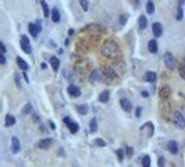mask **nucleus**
I'll return each instance as SVG.
<instances>
[{"label": "nucleus", "mask_w": 185, "mask_h": 167, "mask_svg": "<svg viewBox=\"0 0 185 167\" xmlns=\"http://www.w3.org/2000/svg\"><path fill=\"white\" fill-rule=\"evenodd\" d=\"M118 50H120L118 45H117L114 40H110V39L106 40L105 43L102 45V47H100V52L106 57H116L117 54H118Z\"/></svg>", "instance_id": "f257e3e1"}, {"label": "nucleus", "mask_w": 185, "mask_h": 167, "mask_svg": "<svg viewBox=\"0 0 185 167\" xmlns=\"http://www.w3.org/2000/svg\"><path fill=\"white\" fill-rule=\"evenodd\" d=\"M171 121H173L174 127L178 128V130H182L185 127V118L181 111H174L173 116H171Z\"/></svg>", "instance_id": "f03ea898"}, {"label": "nucleus", "mask_w": 185, "mask_h": 167, "mask_svg": "<svg viewBox=\"0 0 185 167\" xmlns=\"http://www.w3.org/2000/svg\"><path fill=\"white\" fill-rule=\"evenodd\" d=\"M163 62L166 64V67H167L168 70H174L175 67H177V62H175V57L173 56L171 53H164L163 56Z\"/></svg>", "instance_id": "7ed1b4c3"}, {"label": "nucleus", "mask_w": 185, "mask_h": 167, "mask_svg": "<svg viewBox=\"0 0 185 167\" xmlns=\"http://www.w3.org/2000/svg\"><path fill=\"white\" fill-rule=\"evenodd\" d=\"M103 71L105 73H102V74H105L107 81H114V79H117V77H118V74H117L112 67H107V66L103 67Z\"/></svg>", "instance_id": "20e7f679"}, {"label": "nucleus", "mask_w": 185, "mask_h": 167, "mask_svg": "<svg viewBox=\"0 0 185 167\" xmlns=\"http://www.w3.org/2000/svg\"><path fill=\"white\" fill-rule=\"evenodd\" d=\"M141 132L145 134L148 138H150L152 135H153V132H155V125L152 124V123H145L141 127Z\"/></svg>", "instance_id": "39448f33"}, {"label": "nucleus", "mask_w": 185, "mask_h": 167, "mask_svg": "<svg viewBox=\"0 0 185 167\" xmlns=\"http://www.w3.org/2000/svg\"><path fill=\"white\" fill-rule=\"evenodd\" d=\"M19 45H21V49L24 50L25 53H31V43H29V39H28L27 35H22L21 36Z\"/></svg>", "instance_id": "423d86ee"}, {"label": "nucleus", "mask_w": 185, "mask_h": 167, "mask_svg": "<svg viewBox=\"0 0 185 167\" xmlns=\"http://www.w3.org/2000/svg\"><path fill=\"white\" fill-rule=\"evenodd\" d=\"M21 150V143H19V139L17 137H13L11 138V152L14 153H18Z\"/></svg>", "instance_id": "0eeeda50"}, {"label": "nucleus", "mask_w": 185, "mask_h": 167, "mask_svg": "<svg viewBox=\"0 0 185 167\" xmlns=\"http://www.w3.org/2000/svg\"><path fill=\"white\" fill-rule=\"evenodd\" d=\"M152 31H153V35L156 38L161 36V34H163V25H161L160 22H155V24L152 25Z\"/></svg>", "instance_id": "6e6552de"}, {"label": "nucleus", "mask_w": 185, "mask_h": 167, "mask_svg": "<svg viewBox=\"0 0 185 167\" xmlns=\"http://www.w3.org/2000/svg\"><path fill=\"white\" fill-rule=\"evenodd\" d=\"M67 92L70 96H73V98H78V96H81V89L78 88L75 85H70L67 88Z\"/></svg>", "instance_id": "1a4fd4ad"}, {"label": "nucleus", "mask_w": 185, "mask_h": 167, "mask_svg": "<svg viewBox=\"0 0 185 167\" xmlns=\"http://www.w3.org/2000/svg\"><path fill=\"white\" fill-rule=\"evenodd\" d=\"M53 145V139L52 138H45V139H41V142L38 143V148L39 149H47Z\"/></svg>", "instance_id": "9d476101"}, {"label": "nucleus", "mask_w": 185, "mask_h": 167, "mask_svg": "<svg viewBox=\"0 0 185 167\" xmlns=\"http://www.w3.org/2000/svg\"><path fill=\"white\" fill-rule=\"evenodd\" d=\"M102 79V73L99 71V70H95V71L90 73L89 75V82L90 84H96L97 81H100Z\"/></svg>", "instance_id": "9b49d317"}, {"label": "nucleus", "mask_w": 185, "mask_h": 167, "mask_svg": "<svg viewBox=\"0 0 185 167\" xmlns=\"http://www.w3.org/2000/svg\"><path fill=\"white\" fill-rule=\"evenodd\" d=\"M167 150L170 153H173V155H177L178 150H180V148H178V143L175 142V141H168L167 143Z\"/></svg>", "instance_id": "f8f14e48"}, {"label": "nucleus", "mask_w": 185, "mask_h": 167, "mask_svg": "<svg viewBox=\"0 0 185 167\" xmlns=\"http://www.w3.org/2000/svg\"><path fill=\"white\" fill-rule=\"evenodd\" d=\"M144 79L146 82H156V79H157V75H156V73L153 71H148V73H145V75H144Z\"/></svg>", "instance_id": "ddd939ff"}, {"label": "nucleus", "mask_w": 185, "mask_h": 167, "mask_svg": "<svg viewBox=\"0 0 185 167\" xmlns=\"http://www.w3.org/2000/svg\"><path fill=\"white\" fill-rule=\"evenodd\" d=\"M170 95H171V89L168 88V86H163V88L159 91V96H160L161 99H167V98H170Z\"/></svg>", "instance_id": "4468645a"}, {"label": "nucleus", "mask_w": 185, "mask_h": 167, "mask_svg": "<svg viewBox=\"0 0 185 167\" xmlns=\"http://www.w3.org/2000/svg\"><path fill=\"white\" fill-rule=\"evenodd\" d=\"M120 105H121V107H122V110H125V111H129L132 109V106H131V102L128 100V99H125V98H122L121 100H120Z\"/></svg>", "instance_id": "2eb2a0df"}, {"label": "nucleus", "mask_w": 185, "mask_h": 167, "mask_svg": "<svg viewBox=\"0 0 185 167\" xmlns=\"http://www.w3.org/2000/svg\"><path fill=\"white\" fill-rule=\"evenodd\" d=\"M148 49H149V52H150V53H157V50H159V47H157V42H156L155 39L149 40V43H148Z\"/></svg>", "instance_id": "dca6fc26"}, {"label": "nucleus", "mask_w": 185, "mask_h": 167, "mask_svg": "<svg viewBox=\"0 0 185 167\" xmlns=\"http://www.w3.org/2000/svg\"><path fill=\"white\" fill-rule=\"evenodd\" d=\"M67 125H68V128H70V131L73 134H77L78 130H79V125H78V123H75V121H71L70 120V123H68Z\"/></svg>", "instance_id": "f3484780"}, {"label": "nucleus", "mask_w": 185, "mask_h": 167, "mask_svg": "<svg viewBox=\"0 0 185 167\" xmlns=\"http://www.w3.org/2000/svg\"><path fill=\"white\" fill-rule=\"evenodd\" d=\"M17 64H18V67L22 70V71H25V70H28V63L25 62L22 57H17Z\"/></svg>", "instance_id": "a211bd4d"}, {"label": "nucleus", "mask_w": 185, "mask_h": 167, "mask_svg": "<svg viewBox=\"0 0 185 167\" xmlns=\"http://www.w3.org/2000/svg\"><path fill=\"white\" fill-rule=\"evenodd\" d=\"M109 99H110V92L109 91H105V92H102V94L99 95V100L102 102V103H107Z\"/></svg>", "instance_id": "6ab92c4d"}, {"label": "nucleus", "mask_w": 185, "mask_h": 167, "mask_svg": "<svg viewBox=\"0 0 185 167\" xmlns=\"http://www.w3.org/2000/svg\"><path fill=\"white\" fill-rule=\"evenodd\" d=\"M4 123H6V125H7V127H11V125L15 124V117H14L13 114H7V116H6Z\"/></svg>", "instance_id": "aec40b11"}, {"label": "nucleus", "mask_w": 185, "mask_h": 167, "mask_svg": "<svg viewBox=\"0 0 185 167\" xmlns=\"http://www.w3.org/2000/svg\"><path fill=\"white\" fill-rule=\"evenodd\" d=\"M88 110H89V109H88L86 105H77V111H78L79 114L85 116V114L88 113Z\"/></svg>", "instance_id": "412c9836"}, {"label": "nucleus", "mask_w": 185, "mask_h": 167, "mask_svg": "<svg viewBox=\"0 0 185 167\" xmlns=\"http://www.w3.org/2000/svg\"><path fill=\"white\" fill-rule=\"evenodd\" d=\"M28 30H29V34H31L34 38H36V36H38L39 31H38V28L35 27V24H29V25H28Z\"/></svg>", "instance_id": "4be33fe9"}, {"label": "nucleus", "mask_w": 185, "mask_h": 167, "mask_svg": "<svg viewBox=\"0 0 185 167\" xmlns=\"http://www.w3.org/2000/svg\"><path fill=\"white\" fill-rule=\"evenodd\" d=\"M138 24H139V28H141V30H145L146 25H148V20H146L145 15H141V17H139Z\"/></svg>", "instance_id": "5701e85b"}, {"label": "nucleus", "mask_w": 185, "mask_h": 167, "mask_svg": "<svg viewBox=\"0 0 185 167\" xmlns=\"http://www.w3.org/2000/svg\"><path fill=\"white\" fill-rule=\"evenodd\" d=\"M50 64H52V67H53L54 71H57L58 67H60V62H58L57 57H50Z\"/></svg>", "instance_id": "b1692460"}, {"label": "nucleus", "mask_w": 185, "mask_h": 167, "mask_svg": "<svg viewBox=\"0 0 185 167\" xmlns=\"http://www.w3.org/2000/svg\"><path fill=\"white\" fill-rule=\"evenodd\" d=\"M146 11H148V14H153L155 13V4L152 0H149V2L146 3Z\"/></svg>", "instance_id": "393cba45"}, {"label": "nucleus", "mask_w": 185, "mask_h": 167, "mask_svg": "<svg viewBox=\"0 0 185 167\" xmlns=\"http://www.w3.org/2000/svg\"><path fill=\"white\" fill-rule=\"evenodd\" d=\"M52 20H53L54 22L60 21V13H58L57 8H53V10H52Z\"/></svg>", "instance_id": "a878e982"}, {"label": "nucleus", "mask_w": 185, "mask_h": 167, "mask_svg": "<svg viewBox=\"0 0 185 167\" xmlns=\"http://www.w3.org/2000/svg\"><path fill=\"white\" fill-rule=\"evenodd\" d=\"M96 130H97V121L96 118H92L89 123V131L90 132H96Z\"/></svg>", "instance_id": "bb28decb"}, {"label": "nucleus", "mask_w": 185, "mask_h": 167, "mask_svg": "<svg viewBox=\"0 0 185 167\" xmlns=\"http://www.w3.org/2000/svg\"><path fill=\"white\" fill-rule=\"evenodd\" d=\"M41 6L43 8V15L45 17H49V7H47V3L45 0H41Z\"/></svg>", "instance_id": "cd10ccee"}, {"label": "nucleus", "mask_w": 185, "mask_h": 167, "mask_svg": "<svg viewBox=\"0 0 185 167\" xmlns=\"http://www.w3.org/2000/svg\"><path fill=\"white\" fill-rule=\"evenodd\" d=\"M142 166L144 167H150V157H149L148 155H145L144 157H142Z\"/></svg>", "instance_id": "c85d7f7f"}, {"label": "nucleus", "mask_w": 185, "mask_h": 167, "mask_svg": "<svg viewBox=\"0 0 185 167\" xmlns=\"http://www.w3.org/2000/svg\"><path fill=\"white\" fill-rule=\"evenodd\" d=\"M31 111H32V105L31 103H27V105L24 106V109H22V114L27 116V114L31 113Z\"/></svg>", "instance_id": "c756f323"}, {"label": "nucleus", "mask_w": 185, "mask_h": 167, "mask_svg": "<svg viewBox=\"0 0 185 167\" xmlns=\"http://www.w3.org/2000/svg\"><path fill=\"white\" fill-rule=\"evenodd\" d=\"M95 145L96 146H100V148H105L107 143H106V141L102 139V138H96V139H95Z\"/></svg>", "instance_id": "7c9ffc66"}, {"label": "nucleus", "mask_w": 185, "mask_h": 167, "mask_svg": "<svg viewBox=\"0 0 185 167\" xmlns=\"http://www.w3.org/2000/svg\"><path fill=\"white\" fill-rule=\"evenodd\" d=\"M184 17V13H182V7L181 6H178V10H177V15H175V18H177L178 21H181Z\"/></svg>", "instance_id": "2f4dec72"}, {"label": "nucleus", "mask_w": 185, "mask_h": 167, "mask_svg": "<svg viewBox=\"0 0 185 167\" xmlns=\"http://www.w3.org/2000/svg\"><path fill=\"white\" fill-rule=\"evenodd\" d=\"M79 4H81V7H82V10H88L89 8V6H88V0H79Z\"/></svg>", "instance_id": "473e14b6"}, {"label": "nucleus", "mask_w": 185, "mask_h": 167, "mask_svg": "<svg viewBox=\"0 0 185 167\" xmlns=\"http://www.w3.org/2000/svg\"><path fill=\"white\" fill-rule=\"evenodd\" d=\"M117 157H118V160L120 162H122V160H124V152H122L121 149H117Z\"/></svg>", "instance_id": "72a5a7b5"}, {"label": "nucleus", "mask_w": 185, "mask_h": 167, "mask_svg": "<svg viewBox=\"0 0 185 167\" xmlns=\"http://www.w3.org/2000/svg\"><path fill=\"white\" fill-rule=\"evenodd\" d=\"M180 75H181V78H185V68H184V64H180Z\"/></svg>", "instance_id": "f704fd0d"}, {"label": "nucleus", "mask_w": 185, "mask_h": 167, "mask_svg": "<svg viewBox=\"0 0 185 167\" xmlns=\"http://www.w3.org/2000/svg\"><path fill=\"white\" fill-rule=\"evenodd\" d=\"M0 64H6V56L2 52H0Z\"/></svg>", "instance_id": "c9c22d12"}, {"label": "nucleus", "mask_w": 185, "mask_h": 167, "mask_svg": "<svg viewBox=\"0 0 185 167\" xmlns=\"http://www.w3.org/2000/svg\"><path fill=\"white\" fill-rule=\"evenodd\" d=\"M125 21H127V15H121V18H120V25H124L125 24Z\"/></svg>", "instance_id": "e433bc0d"}, {"label": "nucleus", "mask_w": 185, "mask_h": 167, "mask_svg": "<svg viewBox=\"0 0 185 167\" xmlns=\"http://www.w3.org/2000/svg\"><path fill=\"white\" fill-rule=\"evenodd\" d=\"M35 27H36V28H38V31H39V32H41V31H42V22H41V21H39V20H38L36 22H35Z\"/></svg>", "instance_id": "4c0bfd02"}, {"label": "nucleus", "mask_w": 185, "mask_h": 167, "mask_svg": "<svg viewBox=\"0 0 185 167\" xmlns=\"http://www.w3.org/2000/svg\"><path fill=\"white\" fill-rule=\"evenodd\" d=\"M127 155H128V156H132V155H134V149H132V148H127Z\"/></svg>", "instance_id": "58836bf2"}, {"label": "nucleus", "mask_w": 185, "mask_h": 167, "mask_svg": "<svg viewBox=\"0 0 185 167\" xmlns=\"http://www.w3.org/2000/svg\"><path fill=\"white\" fill-rule=\"evenodd\" d=\"M164 157H159V167H163L164 166Z\"/></svg>", "instance_id": "ea45409f"}, {"label": "nucleus", "mask_w": 185, "mask_h": 167, "mask_svg": "<svg viewBox=\"0 0 185 167\" xmlns=\"http://www.w3.org/2000/svg\"><path fill=\"white\" fill-rule=\"evenodd\" d=\"M141 113H142V109L138 107V109H136V111H135V117H139V116H141Z\"/></svg>", "instance_id": "a19ab883"}, {"label": "nucleus", "mask_w": 185, "mask_h": 167, "mask_svg": "<svg viewBox=\"0 0 185 167\" xmlns=\"http://www.w3.org/2000/svg\"><path fill=\"white\" fill-rule=\"evenodd\" d=\"M0 52H2V53H6V46L2 43V42H0Z\"/></svg>", "instance_id": "79ce46f5"}, {"label": "nucleus", "mask_w": 185, "mask_h": 167, "mask_svg": "<svg viewBox=\"0 0 185 167\" xmlns=\"http://www.w3.org/2000/svg\"><path fill=\"white\" fill-rule=\"evenodd\" d=\"M49 125H50V128H52V130H56V124H54L53 121H49Z\"/></svg>", "instance_id": "37998d69"}, {"label": "nucleus", "mask_w": 185, "mask_h": 167, "mask_svg": "<svg viewBox=\"0 0 185 167\" xmlns=\"http://www.w3.org/2000/svg\"><path fill=\"white\" fill-rule=\"evenodd\" d=\"M70 120H71L70 117H64V118H63V121H64V123H66V124H68V123H70Z\"/></svg>", "instance_id": "c03bdc74"}, {"label": "nucleus", "mask_w": 185, "mask_h": 167, "mask_svg": "<svg viewBox=\"0 0 185 167\" xmlns=\"http://www.w3.org/2000/svg\"><path fill=\"white\" fill-rule=\"evenodd\" d=\"M142 96H144V98L146 99V98H148V96H149V94H148V92H146V91H144V92H142Z\"/></svg>", "instance_id": "a18cd8bd"}, {"label": "nucleus", "mask_w": 185, "mask_h": 167, "mask_svg": "<svg viewBox=\"0 0 185 167\" xmlns=\"http://www.w3.org/2000/svg\"><path fill=\"white\" fill-rule=\"evenodd\" d=\"M184 2H185V0H180V6H181V7H182V4H184Z\"/></svg>", "instance_id": "49530a36"}]
</instances>
